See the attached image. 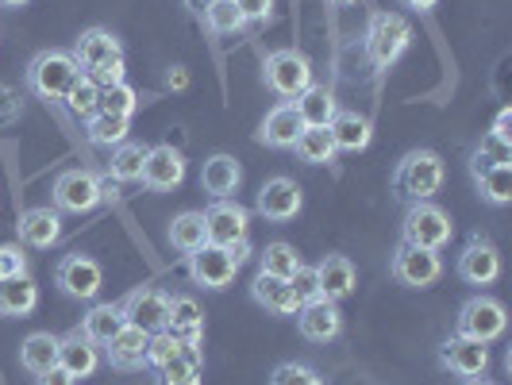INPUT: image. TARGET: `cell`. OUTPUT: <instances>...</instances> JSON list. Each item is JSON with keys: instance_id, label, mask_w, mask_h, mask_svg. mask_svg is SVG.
<instances>
[{"instance_id": "obj_1", "label": "cell", "mask_w": 512, "mask_h": 385, "mask_svg": "<svg viewBox=\"0 0 512 385\" xmlns=\"http://www.w3.org/2000/svg\"><path fill=\"white\" fill-rule=\"evenodd\" d=\"M443 178H447V166H443V158L436 151H412L397 162L393 189H397V197L420 205V201H432L443 189Z\"/></svg>"}, {"instance_id": "obj_2", "label": "cell", "mask_w": 512, "mask_h": 385, "mask_svg": "<svg viewBox=\"0 0 512 385\" xmlns=\"http://www.w3.org/2000/svg\"><path fill=\"white\" fill-rule=\"evenodd\" d=\"M81 77L74 54L70 51H43L31 58L27 66V89L43 101H66V93L74 89V81Z\"/></svg>"}, {"instance_id": "obj_3", "label": "cell", "mask_w": 512, "mask_h": 385, "mask_svg": "<svg viewBox=\"0 0 512 385\" xmlns=\"http://www.w3.org/2000/svg\"><path fill=\"white\" fill-rule=\"evenodd\" d=\"M409 43H412V24L401 12H374V20L366 27V58L378 70H389L401 54L409 51Z\"/></svg>"}, {"instance_id": "obj_4", "label": "cell", "mask_w": 512, "mask_h": 385, "mask_svg": "<svg viewBox=\"0 0 512 385\" xmlns=\"http://www.w3.org/2000/svg\"><path fill=\"white\" fill-rule=\"evenodd\" d=\"M262 81H266V89H270L274 97H282V101L293 104L308 85H312V62H308L301 51H293V47L266 54V62H262Z\"/></svg>"}, {"instance_id": "obj_5", "label": "cell", "mask_w": 512, "mask_h": 385, "mask_svg": "<svg viewBox=\"0 0 512 385\" xmlns=\"http://www.w3.org/2000/svg\"><path fill=\"white\" fill-rule=\"evenodd\" d=\"M451 235H455L451 216L439 205H432V201L412 205L409 216H405V224H401V243L420 247V251H443V247L451 243Z\"/></svg>"}, {"instance_id": "obj_6", "label": "cell", "mask_w": 512, "mask_h": 385, "mask_svg": "<svg viewBox=\"0 0 512 385\" xmlns=\"http://www.w3.org/2000/svg\"><path fill=\"white\" fill-rule=\"evenodd\" d=\"M505 328H509L505 305L482 293V297H470V301L459 308V324H455V335L478 339V343H493V339H501V335H505Z\"/></svg>"}, {"instance_id": "obj_7", "label": "cell", "mask_w": 512, "mask_h": 385, "mask_svg": "<svg viewBox=\"0 0 512 385\" xmlns=\"http://www.w3.org/2000/svg\"><path fill=\"white\" fill-rule=\"evenodd\" d=\"M124 320L131 328H143L147 335L166 332V316H170V293H162L158 285H139L124 297Z\"/></svg>"}, {"instance_id": "obj_8", "label": "cell", "mask_w": 512, "mask_h": 385, "mask_svg": "<svg viewBox=\"0 0 512 385\" xmlns=\"http://www.w3.org/2000/svg\"><path fill=\"white\" fill-rule=\"evenodd\" d=\"M54 282H58V289L66 297H74V301H93L104 285V270L97 258L66 255L58 262V270H54Z\"/></svg>"}, {"instance_id": "obj_9", "label": "cell", "mask_w": 512, "mask_h": 385, "mask_svg": "<svg viewBox=\"0 0 512 385\" xmlns=\"http://www.w3.org/2000/svg\"><path fill=\"white\" fill-rule=\"evenodd\" d=\"M389 270H393L397 282L409 285V289H428V285H436L443 278V258H439V251H420V247L401 243L393 262H389Z\"/></svg>"}, {"instance_id": "obj_10", "label": "cell", "mask_w": 512, "mask_h": 385, "mask_svg": "<svg viewBox=\"0 0 512 385\" xmlns=\"http://www.w3.org/2000/svg\"><path fill=\"white\" fill-rule=\"evenodd\" d=\"M101 205V178L93 170H62L54 181L58 212H93Z\"/></svg>"}, {"instance_id": "obj_11", "label": "cell", "mask_w": 512, "mask_h": 385, "mask_svg": "<svg viewBox=\"0 0 512 385\" xmlns=\"http://www.w3.org/2000/svg\"><path fill=\"white\" fill-rule=\"evenodd\" d=\"M439 366L451 370L455 378H486L489 370V343L478 339H466V335H451L443 347H439Z\"/></svg>"}, {"instance_id": "obj_12", "label": "cell", "mask_w": 512, "mask_h": 385, "mask_svg": "<svg viewBox=\"0 0 512 385\" xmlns=\"http://www.w3.org/2000/svg\"><path fill=\"white\" fill-rule=\"evenodd\" d=\"M201 216H205L208 243H216V247H231V243L251 235V212L239 201H212Z\"/></svg>"}, {"instance_id": "obj_13", "label": "cell", "mask_w": 512, "mask_h": 385, "mask_svg": "<svg viewBox=\"0 0 512 385\" xmlns=\"http://www.w3.org/2000/svg\"><path fill=\"white\" fill-rule=\"evenodd\" d=\"M305 205V197H301V185L293 178H270L262 189H258V201H255V212L262 220H270V224H285V220H293L297 212Z\"/></svg>"}, {"instance_id": "obj_14", "label": "cell", "mask_w": 512, "mask_h": 385, "mask_svg": "<svg viewBox=\"0 0 512 385\" xmlns=\"http://www.w3.org/2000/svg\"><path fill=\"white\" fill-rule=\"evenodd\" d=\"M459 278L466 285H493L501 278V251L486 235H474L459 255Z\"/></svg>"}, {"instance_id": "obj_15", "label": "cell", "mask_w": 512, "mask_h": 385, "mask_svg": "<svg viewBox=\"0 0 512 385\" xmlns=\"http://www.w3.org/2000/svg\"><path fill=\"white\" fill-rule=\"evenodd\" d=\"M185 181V154L174 151L170 143L147 147V162H143V185L154 193H170Z\"/></svg>"}, {"instance_id": "obj_16", "label": "cell", "mask_w": 512, "mask_h": 385, "mask_svg": "<svg viewBox=\"0 0 512 385\" xmlns=\"http://www.w3.org/2000/svg\"><path fill=\"white\" fill-rule=\"evenodd\" d=\"M235 262L224 247H216V243H205L201 251H193L189 255V278L201 285V289H228L235 282Z\"/></svg>"}, {"instance_id": "obj_17", "label": "cell", "mask_w": 512, "mask_h": 385, "mask_svg": "<svg viewBox=\"0 0 512 385\" xmlns=\"http://www.w3.org/2000/svg\"><path fill=\"white\" fill-rule=\"evenodd\" d=\"M297 328L308 343H332L335 335L343 332V312H339V301H308V305L297 308Z\"/></svg>"}, {"instance_id": "obj_18", "label": "cell", "mask_w": 512, "mask_h": 385, "mask_svg": "<svg viewBox=\"0 0 512 385\" xmlns=\"http://www.w3.org/2000/svg\"><path fill=\"white\" fill-rule=\"evenodd\" d=\"M74 62L77 70H85V74L93 77L101 66H108L112 58H120L124 47H120V39L112 35V31H104V27H89V31H81V39L74 43Z\"/></svg>"}, {"instance_id": "obj_19", "label": "cell", "mask_w": 512, "mask_h": 385, "mask_svg": "<svg viewBox=\"0 0 512 385\" xmlns=\"http://www.w3.org/2000/svg\"><path fill=\"white\" fill-rule=\"evenodd\" d=\"M305 131V120L297 116V108L285 101L278 108H270L266 112V120L258 124V143H266V147H274V151H293V143H297V135Z\"/></svg>"}, {"instance_id": "obj_20", "label": "cell", "mask_w": 512, "mask_h": 385, "mask_svg": "<svg viewBox=\"0 0 512 385\" xmlns=\"http://www.w3.org/2000/svg\"><path fill=\"white\" fill-rule=\"evenodd\" d=\"M147 343H151V335L143 332V328L124 324L120 332L104 343V355H108V362L116 370H143L147 366Z\"/></svg>"}, {"instance_id": "obj_21", "label": "cell", "mask_w": 512, "mask_h": 385, "mask_svg": "<svg viewBox=\"0 0 512 385\" xmlns=\"http://www.w3.org/2000/svg\"><path fill=\"white\" fill-rule=\"evenodd\" d=\"M239 181H243V166L231 154H212L205 166H201V189H205L212 201H231V193L239 189Z\"/></svg>"}, {"instance_id": "obj_22", "label": "cell", "mask_w": 512, "mask_h": 385, "mask_svg": "<svg viewBox=\"0 0 512 385\" xmlns=\"http://www.w3.org/2000/svg\"><path fill=\"white\" fill-rule=\"evenodd\" d=\"M58 239H62L58 208H27V212H20V243L35 247V251H47Z\"/></svg>"}, {"instance_id": "obj_23", "label": "cell", "mask_w": 512, "mask_h": 385, "mask_svg": "<svg viewBox=\"0 0 512 385\" xmlns=\"http://www.w3.org/2000/svg\"><path fill=\"white\" fill-rule=\"evenodd\" d=\"M58 366H62V370H70L74 378H93V374H97V366H101L97 343H89L77 328L70 335H58Z\"/></svg>"}, {"instance_id": "obj_24", "label": "cell", "mask_w": 512, "mask_h": 385, "mask_svg": "<svg viewBox=\"0 0 512 385\" xmlns=\"http://www.w3.org/2000/svg\"><path fill=\"white\" fill-rule=\"evenodd\" d=\"M316 278H320V293H324L328 301H343V297L355 293L359 270H355V262L347 255H328L316 266Z\"/></svg>"}, {"instance_id": "obj_25", "label": "cell", "mask_w": 512, "mask_h": 385, "mask_svg": "<svg viewBox=\"0 0 512 385\" xmlns=\"http://www.w3.org/2000/svg\"><path fill=\"white\" fill-rule=\"evenodd\" d=\"M328 131H332L335 151H351V154L366 151V147H370V139H374L370 120H366L362 112H351V108H339V112H335V120L328 124Z\"/></svg>"}, {"instance_id": "obj_26", "label": "cell", "mask_w": 512, "mask_h": 385, "mask_svg": "<svg viewBox=\"0 0 512 385\" xmlns=\"http://www.w3.org/2000/svg\"><path fill=\"white\" fill-rule=\"evenodd\" d=\"M251 297H255V305H262L266 312H274V316H297V308H301V301L293 297V289H289L285 278L262 274V270H258L255 282H251Z\"/></svg>"}, {"instance_id": "obj_27", "label": "cell", "mask_w": 512, "mask_h": 385, "mask_svg": "<svg viewBox=\"0 0 512 385\" xmlns=\"http://www.w3.org/2000/svg\"><path fill=\"white\" fill-rule=\"evenodd\" d=\"M293 108H297V116L305 120V128H328L335 120V112H339V101H335V93L328 89V85H308L305 93L293 101Z\"/></svg>"}, {"instance_id": "obj_28", "label": "cell", "mask_w": 512, "mask_h": 385, "mask_svg": "<svg viewBox=\"0 0 512 385\" xmlns=\"http://www.w3.org/2000/svg\"><path fill=\"white\" fill-rule=\"evenodd\" d=\"M166 332H174L181 343H201L205 339V312L193 297H170Z\"/></svg>"}, {"instance_id": "obj_29", "label": "cell", "mask_w": 512, "mask_h": 385, "mask_svg": "<svg viewBox=\"0 0 512 385\" xmlns=\"http://www.w3.org/2000/svg\"><path fill=\"white\" fill-rule=\"evenodd\" d=\"M39 305V285L31 278H0V316H31Z\"/></svg>"}, {"instance_id": "obj_30", "label": "cell", "mask_w": 512, "mask_h": 385, "mask_svg": "<svg viewBox=\"0 0 512 385\" xmlns=\"http://www.w3.org/2000/svg\"><path fill=\"white\" fill-rule=\"evenodd\" d=\"M20 366L27 374H47L51 366H58V335L51 332H31L20 343Z\"/></svg>"}, {"instance_id": "obj_31", "label": "cell", "mask_w": 512, "mask_h": 385, "mask_svg": "<svg viewBox=\"0 0 512 385\" xmlns=\"http://www.w3.org/2000/svg\"><path fill=\"white\" fill-rule=\"evenodd\" d=\"M128 320H124V312H120V305H93L85 316H81V328L77 332L85 335L89 343H97V347H104L112 335L120 332Z\"/></svg>"}, {"instance_id": "obj_32", "label": "cell", "mask_w": 512, "mask_h": 385, "mask_svg": "<svg viewBox=\"0 0 512 385\" xmlns=\"http://www.w3.org/2000/svg\"><path fill=\"white\" fill-rule=\"evenodd\" d=\"M166 239H170V247L181 251V255L201 251V247L208 243L205 216H201V212H181V216H174V224H170V231H166Z\"/></svg>"}, {"instance_id": "obj_33", "label": "cell", "mask_w": 512, "mask_h": 385, "mask_svg": "<svg viewBox=\"0 0 512 385\" xmlns=\"http://www.w3.org/2000/svg\"><path fill=\"white\" fill-rule=\"evenodd\" d=\"M293 151H297V158L308 162V166H328V162H335V154H339L328 128H305L301 135H297Z\"/></svg>"}, {"instance_id": "obj_34", "label": "cell", "mask_w": 512, "mask_h": 385, "mask_svg": "<svg viewBox=\"0 0 512 385\" xmlns=\"http://www.w3.org/2000/svg\"><path fill=\"white\" fill-rule=\"evenodd\" d=\"M85 131H89V139L97 143V147H120V143H128V131H131V116H112V112H97L89 124H85Z\"/></svg>"}, {"instance_id": "obj_35", "label": "cell", "mask_w": 512, "mask_h": 385, "mask_svg": "<svg viewBox=\"0 0 512 385\" xmlns=\"http://www.w3.org/2000/svg\"><path fill=\"white\" fill-rule=\"evenodd\" d=\"M493 166H512V143L497 139L489 131V135H482V143L474 147V154H470V174L478 178V174H486Z\"/></svg>"}, {"instance_id": "obj_36", "label": "cell", "mask_w": 512, "mask_h": 385, "mask_svg": "<svg viewBox=\"0 0 512 385\" xmlns=\"http://www.w3.org/2000/svg\"><path fill=\"white\" fill-rule=\"evenodd\" d=\"M143 162H147V147L143 143H120L112 151V162H108V174L120 181H143Z\"/></svg>"}, {"instance_id": "obj_37", "label": "cell", "mask_w": 512, "mask_h": 385, "mask_svg": "<svg viewBox=\"0 0 512 385\" xmlns=\"http://www.w3.org/2000/svg\"><path fill=\"white\" fill-rule=\"evenodd\" d=\"M478 185V197L493 208H505L512 201V166H493L486 174H478L474 178Z\"/></svg>"}, {"instance_id": "obj_38", "label": "cell", "mask_w": 512, "mask_h": 385, "mask_svg": "<svg viewBox=\"0 0 512 385\" xmlns=\"http://www.w3.org/2000/svg\"><path fill=\"white\" fill-rule=\"evenodd\" d=\"M66 108L74 112L77 120H85V124H89V120L101 112V85H97L89 74H81L74 81V89L66 93Z\"/></svg>"}, {"instance_id": "obj_39", "label": "cell", "mask_w": 512, "mask_h": 385, "mask_svg": "<svg viewBox=\"0 0 512 385\" xmlns=\"http://www.w3.org/2000/svg\"><path fill=\"white\" fill-rule=\"evenodd\" d=\"M301 266V255H297V247L293 243H266V251L258 255V270L262 274H274V278H289L293 270Z\"/></svg>"}, {"instance_id": "obj_40", "label": "cell", "mask_w": 512, "mask_h": 385, "mask_svg": "<svg viewBox=\"0 0 512 385\" xmlns=\"http://www.w3.org/2000/svg\"><path fill=\"white\" fill-rule=\"evenodd\" d=\"M201 20H205V27L212 35H235V31H243V16H239L235 0H216Z\"/></svg>"}, {"instance_id": "obj_41", "label": "cell", "mask_w": 512, "mask_h": 385, "mask_svg": "<svg viewBox=\"0 0 512 385\" xmlns=\"http://www.w3.org/2000/svg\"><path fill=\"white\" fill-rule=\"evenodd\" d=\"M135 108H139V93L131 89L128 81H120V85H101V112L135 116Z\"/></svg>"}, {"instance_id": "obj_42", "label": "cell", "mask_w": 512, "mask_h": 385, "mask_svg": "<svg viewBox=\"0 0 512 385\" xmlns=\"http://www.w3.org/2000/svg\"><path fill=\"white\" fill-rule=\"evenodd\" d=\"M158 374V385H201V374H205V362H193V359H174L166 362L162 370H154Z\"/></svg>"}, {"instance_id": "obj_43", "label": "cell", "mask_w": 512, "mask_h": 385, "mask_svg": "<svg viewBox=\"0 0 512 385\" xmlns=\"http://www.w3.org/2000/svg\"><path fill=\"white\" fill-rule=\"evenodd\" d=\"M181 359V339L174 332H154L151 343H147V366L151 370H162L166 362Z\"/></svg>"}, {"instance_id": "obj_44", "label": "cell", "mask_w": 512, "mask_h": 385, "mask_svg": "<svg viewBox=\"0 0 512 385\" xmlns=\"http://www.w3.org/2000/svg\"><path fill=\"white\" fill-rule=\"evenodd\" d=\"M270 385H324V378H320L316 366H305V362H282V366L270 374Z\"/></svg>"}, {"instance_id": "obj_45", "label": "cell", "mask_w": 512, "mask_h": 385, "mask_svg": "<svg viewBox=\"0 0 512 385\" xmlns=\"http://www.w3.org/2000/svg\"><path fill=\"white\" fill-rule=\"evenodd\" d=\"M285 282H289L293 297H297L301 305H308V301H320V297H324V293H320V278H316V266H305V262H301V266H297V270H293Z\"/></svg>"}, {"instance_id": "obj_46", "label": "cell", "mask_w": 512, "mask_h": 385, "mask_svg": "<svg viewBox=\"0 0 512 385\" xmlns=\"http://www.w3.org/2000/svg\"><path fill=\"white\" fill-rule=\"evenodd\" d=\"M27 274V255L20 243H4L0 247V278H24Z\"/></svg>"}, {"instance_id": "obj_47", "label": "cell", "mask_w": 512, "mask_h": 385, "mask_svg": "<svg viewBox=\"0 0 512 385\" xmlns=\"http://www.w3.org/2000/svg\"><path fill=\"white\" fill-rule=\"evenodd\" d=\"M235 8L243 16V24H270V16H274V0H235Z\"/></svg>"}, {"instance_id": "obj_48", "label": "cell", "mask_w": 512, "mask_h": 385, "mask_svg": "<svg viewBox=\"0 0 512 385\" xmlns=\"http://www.w3.org/2000/svg\"><path fill=\"white\" fill-rule=\"evenodd\" d=\"M16 116H20V97L8 85H0V128L4 124H16Z\"/></svg>"}, {"instance_id": "obj_49", "label": "cell", "mask_w": 512, "mask_h": 385, "mask_svg": "<svg viewBox=\"0 0 512 385\" xmlns=\"http://www.w3.org/2000/svg\"><path fill=\"white\" fill-rule=\"evenodd\" d=\"M93 81H97V85H120V81H124V54L112 58L108 66H101V70L93 74Z\"/></svg>"}, {"instance_id": "obj_50", "label": "cell", "mask_w": 512, "mask_h": 385, "mask_svg": "<svg viewBox=\"0 0 512 385\" xmlns=\"http://www.w3.org/2000/svg\"><path fill=\"white\" fill-rule=\"evenodd\" d=\"M35 385H77V378L70 374V370H62V366H51L47 374L35 378Z\"/></svg>"}, {"instance_id": "obj_51", "label": "cell", "mask_w": 512, "mask_h": 385, "mask_svg": "<svg viewBox=\"0 0 512 385\" xmlns=\"http://www.w3.org/2000/svg\"><path fill=\"white\" fill-rule=\"evenodd\" d=\"M493 135H497V139H505V143H512V108L509 104L497 112V120H493Z\"/></svg>"}, {"instance_id": "obj_52", "label": "cell", "mask_w": 512, "mask_h": 385, "mask_svg": "<svg viewBox=\"0 0 512 385\" xmlns=\"http://www.w3.org/2000/svg\"><path fill=\"white\" fill-rule=\"evenodd\" d=\"M224 251L231 255V262H235V266H243V262L251 258V235H247V239H239V243H231V247H224Z\"/></svg>"}, {"instance_id": "obj_53", "label": "cell", "mask_w": 512, "mask_h": 385, "mask_svg": "<svg viewBox=\"0 0 512 385\" xmlns=\"http://www.w3.org/2000/svg\"><path fill=\"white\" fill-rule=\"evenodd\" d=\"M189 85V70L185 66H174L170 74H166V89H185Z\"/></svg>"}, {"instance_id": "obj_54", "label": "cell", "mask_w": 512, "mask_h": 385, "mask_svg": "<svg viewBox=\"0 0 512 385\" xmlns=\"http://www.w3.org/2000/svg\"><path fill=\"white\" fill-rule=\"evenodd\" d=\"M120 197V181L112 178V174H104L101 178V201H116Z\"/></svg>"}, {"instance_id": "obj_55", "label": "cell", "mask_w": 512, "mask_h": 385, "mask_svg": "<svg viewBox=\"0 0 512 385\" xmlns=\"http://www.w3.org/2000/svg\"><path fill=\"white\" fill-rule=\"evenodd\" d=\"M212 4H216V0H185V8H189L193 16H205Z\"/></svg>"}, {"instance_id": "obj_56", "label": "cell", "mask_w": 512, "mask_h": 385, "mask_svg": "<svg viewBox=\"0 0 512 385\" xmlns=\"http://www.w3.org/2000/svg\"><path fill=\"white\" fill-rule=\"evenodd\" d=\"M405 8H412V12H432L439 0H401Z\"/></svg>"}, {"instance_id": "obj_57", "label": "cell", "mask_w": 512, "mask_h": 385, "mask_svg": "<svg viewBox=\"0 0 512 385\" xmlns=\"http://www.w3.org/2000/svg\"><path fill=\"white\" fill-rule=\"evenodd\" d=\"M27 0H0V8H24Z\"/></svg>"}, {"instance_id": "obj_58", "label": "cell", "mask_w": 512, "mask_h": 385, "mask_svg": "<svg viewBox=\"0 0 512 385\" xmlns=\"http://www.w3.org/2000/svg\"><path fill=\"white\" fill-rule=\"evenodd\" d=\"M462 385H493V382H486V378H466Z\"/></svg>"}, {"instance_id": "obj_59", "label": "cell", "mask_w": 512, "mask_h": 385, "mask_svg": "<svg viewBox=\"0 0 512 385\" xmlns=\"http://www.w3.org/2000/svg\"><path fill=\"white\" fill-rule=\"evenodd\" d=\"M332 4H359V0H332Z\"/></svg>"}]
</instances>
